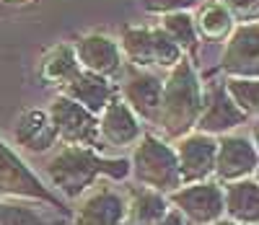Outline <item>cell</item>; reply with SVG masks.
Here are the masks:
<instances>
[{"mask_svg": "<svg viewBox=\"0 0 259 225\" xmlns=\"http://www.w3.org/2000/svg\"><path fill=\"white\" fill-rule=\"evenodd\" d=\"M221 70L228 78L259 75V24L256 21H246V24L233 26V31L226 36Z\"/></svg>", "mask_w": 259, "mask_h": 225, "instance_id": "10", "label": "cell"}, {"mask_svg": "<svg viewBox=\"0 0 259 225\" xmlns=\"http://www.w3.org/2000/svg\"><path fill=\"white\" fill-rule=\"evenodd\" d=\"M143 122L133 114L119 96H114L109 104L101 109L99 114V143L104 148H133L140 134H143Z\"/></svg>", "mask_w": 259, "mask_h": 225, "instance_id": "15", "label": "cell"}, {"mask_svg": "<svg viewBox=\"0 0 259 225\" xmlns=\"http://www.w3.org/2000/svg\"><path fill=\"white\" fill-rule=\"evenodd\" d=\"M156 225H187V222H184V217H182L174 207H171V210H168V212H166V215L156 222Z\"/></svg>", "mask_w": 259, "mask_h": 225, "instance_id": "27", "label": "cell"}, {"mask_svg": "<svg viewBox=\"0 0 259 225\" xmlns=\"http://www.w3.org/2000/svg\"><path fill=\"white\" fill-rule=\"evenodd\" d=\"M13 140L21 150L31 155H45L57 148V129L47 109H26L21 111L13 124Z\"/></svg>", "mask_w": 259, "mask_h": 225, "instance_id": "16", "label": "cell"}, {"mask_svg": "<svg viewBox=\"0 0 259 225\" xmlns=\"http://www.w3.org/2000/svg\"><path fill=\"white\" fill-rule=\"evenodd\" d=\"M78 57H75V50L73 44L62 41V44H55V47H50L45 52V57H41L39 62V75L45 83L50 85H62L65 80H70V75L78 70Z\"/></svg>", "mask_w": 259, "mask_h": 225, "instance_id": "20", "label": "cell"}, {"mask_svg": "<svg viewBox=\"0 0 259 225\" xmlns=\"http://www.w3.org/2000/svg\"><path fill=\"white\" fill-rule=\"evenodd\" d=\"M127 161H130V176L138 182V187L156 189L161 194H171L182 187L177 153L166 138L143 132L140 140L133 145V155Z\"/></svg>", "mask_w": 259, "mask_h": 225, "instance_id": "3", "label": "cell"}, {"mask_svg": "<svg viewBox=\"0 0 259 225\" xmlns=\"http://www.w3.org/2000/svg\"><path fill=\"white\" fill-rule=\"evenodd\" d=\"M246 119L249 117L228 99L223 83H210L207 88H202V111L194 124L197 132L221 138V134H231L236 127L246 124Z\"/></svg>", "mask_w": 259, "mask_h": 225, "instance_id": "14", "label": "cell"}, {"mask_svg": "<svg viewBox=\"0 0 259 225\" xmlns=\"http://www.w3.org/2000/svg\"><path fill=\"white\" fill-rule=\"evenodd\" d=\"M215 148H218V138L197 132V129L177 140L174 153H177L182 184H194V182H207V178H212Z\"/></svg>", "mask_w": 259, "mask_h": 225, "instance_id": "12", "label": "cell"}, {"mask_svg": "<svg viewBox=\"0 0 259 225\" xmlns=\"http://www.w3.org/2000/svg\"><path fill=\"white\" fill-rule=\"evenodd\" d=\"M50 117L57 129V140L65 145H80V148H94L99 150V117L91 114L89 109L70 101L68 96L57 94V99L50 104Z\"/></svg>", "mask_w": 259, "mask_h": 225, "instance_id": "7", "label": "cell"}, {"mask_svg": "<svg viewBox=\"0 0 259 225\" xmlns=\"http://www.w3.org/2000/svg\"><path fill=\"white\" fill-rule=\"evenodd\" d=\"M124 62L140 70H171L187 57L158 26H127L119 39Z\"/></svg>", "mask_w": 259, "mask_h": 225, "instance_id": "5", "label": "cell"}, {"mask_svg": "<svg viewBox=\"0 0 259 225\" xmlns=\"http://www.w3.org/2000/svg\"><path fill=\"white\" fill-rule=\"evenodd\" d=\"M259 166V153L254 140L244 134H221L218 148H215V182L218 184H231L241 182V178H254Z\"/></svg>", "mask_w": 259, "mask_h": 225, "instance_id": "8", "label": "cell"}, {"mask_svg": "<svg viewBox=\"0 0 259 225\" xmlns=\"http://www.w3.org/2000/svg\"><path fill=\"white\" fill-rule=\"evenodd\" d=\"M73 50L78 65L89 73H96L106 80H117L124 73V55L119 50V41L106 34H85L73 41Z\"/></svg>", "mask_w": 259, "mask_h": 225, "instance_id": "11", "label": "cell"}, {"mask_svg": "<svg viewBox=\"0 0 259 225\" xmlns=\"http://www.w3.org/2000/svg\"><path fill=\"white\" fill-rule=\"evenodd\" d=\"M143 8L148 13H158V16H166V13H179V11H189L200 3V0H140Z\"/></svg>", "mask_w": 259, "mask_h": 225, "instance_id": "26", "label": "cell"}, {"mask_svg": "<svg viewBox=\"0 0 259 225\" xmlns=\"http://www.w3.org/2000/svg\"><path fill=\"white\" fill-rule=\"evenodd\" d=\"M194 26H197V34L205 36V39H226L233 31L236 21L218 0H212V3H207L200 11V16L194 18Z\"/></svg>", "mask_w": 259, "mask_h": 225, "instance_id": "23", "label": "cell"}, {"mask_svg": "<svg viewBox=\"0 0 259 225\" xmlns=\"http://www.w3.org/2000/svg\"><path fill=\"white\" fill-rule=\"evenodd\" d=\"M202 88L205 85L200 83L197 67L192 65L189 57H182L163 78L156 124L168 140H179L194 132V124L202 111Z\"/></svg>", "mask_w": 259, "mask_h": 225, "instance_id": "2", "label": "cell"}, {"mask_svg": "<svg viewBox=\"0 0 259 225\" xmlns=\"http://www.w3.org/2000/svg\"><path fill=\"white\" fill-rule=\"evenodd\" d=\"M0 197L8 199H24L34 202V205H45L52 210H60L62 215H68L65 199L57 197L21 155L0 138Z\"/></svg>", "mask_w": 259, "mask_h": 225, "instance_id": "4", "label": "cell"}, {"mask_svg": "<svg viewBox=\"0 0 259 225\" xmlns=\"http://www.w3.org/2000/svg\"><path fill=\"white\" fill-rule=\"evenodd\" d=\"M60 94L68 96L70 101L80 104L83 109H89L91 114H101V109L109 104L117 94L112 88V80H106L96 73H89L83 70V67H78V70L70 75V80H65L60 85Z\"/></svg>", "mask_w": 259, "mask_h": 225, "instance_id": "17", "label": "cell"}, {"mask_svg": "<svg viewBox=\"0 0 259 225\" xmlns=\"http://www.w3.org/2000/svg\"><path fill=\"white\" fill-rule=\"evenodd\" d=\"M218 3L233 16V21H256V11H259V0H218Z\"/></svg>", "mask_w": 259, "mask_h": 225, "instance_id": "25", "label": "cell"}, {"mask_svg": "<svg viewBox=\"0 0 259 225\" xmlns=\"http://www.w3.org/2000/svg\"><path fill=\"white\" fill-rule=\"evenodd\" d=\"M163 94V78L153 70H140V67L124 65L122 73V101L133 109V114L143 124H156L158 106Z\"/></svg>", "mask_w": 259, "mask_h": 225, "instance_id": "9", "label": "cell"}, {"mask_svg": "<svg viewBox=\"0 0 259 225\" xmlns=\"http://www.w3.org/2000/svg\"><path fill=\"white\" fill-rule=\"evenodd\" d=\"M158 29L177 44V47L184 52V55H192L200 44V34H197V26H194V18L189 11H179V13H166L161 16V24Z\"/></svg>", "mask_w": 259, "mask_h": 225, "instance_id": "21", "label": "cell"}, {"mask_svg": "<svg viewBox=\"0 0 259 225\" xmlns=\"http://www.w3.org/2000/svg\"><path fill=\"white\" fill-rule=\"evenodd\" d=\"M130 176L127 158H106L94 148L62 145L45 163V184L62 199H78L96 187L99 178L124 182Z\"/></svg>", "mask_w": 259, "mask_h": 225, "instance_id": "1", "label": "cell"}, {"mask_svg": "<svg viewBox=\"0 0 259 225\" xmlns=\"http://www.w3.org/2000/svg\"><path fill=\"white\" fill-rule=\"evenodd\" d=\"M221 189H223V217L241 222V225H259L256 178H241V182L221 184Z\"/></svg>", "mask_w": 259, "mask_h": 225, "instance_id": "18", "label": "cell"}, {"mask_svg": "<svg viewBox=\"0 0 259 225\" xmlns=\"http://www.w3.org/2000/svg\"><path fill=\"white\" fill-rule=\"evenodd\" d=\"M166 197L168 205L184 217L187 225H210L223 217V189L215 178L182 184Z\"/></svg>", "mask_w": 259, "mask_h": 225, "instance_id": "6", "label": "cell"}, {"mask_svg": "<svg viewBox=\"0 0 259 225\" xmlns=\"http://www.w3.org/2000/svg\"><path fill=\"white\" fill-rule=\"evenodd\" d=\"M0 225H60V220L45 215V210L31 202L0 197Z\"/></svg>", "mask_w": 259, "mask_h": 225, "instance_id": "22", "label": "cell"}, {"mask_svg": "<svg viewBox=\"0 0 259 225\" xmlns=\"http://www.w3.org/2000/svg\"><path fill=\"white\" fill-rule=\"evenodd\" d=\"M11 3H18V0H11Z\"/></svg>", "mask_w": 259, "mask_h": 225, "instance_id": "29", "label": "cell"}, {"mask_svg": "<svg viewBox=\"0 0 259 225\" xmlns=\"http://www.w3.org/2000/svg\"><path fill=\"white\" fill-rule=\"evenodd\" d=\"M73 225H127V202L114 187H91L73 212Z\"/></svg>", "mask_w": 259, "mask_h": 225, "instance_id": "13", "label": "cell"}, {"mask_svg": "<svg viewBox=\"0 0 259 225\" xmlns=\"http://www.w3.org/2000/svg\"><path fill=\"white\" fill-rule=\"evenodd\" d=\"M124 202H127L130 225H156L171 210L168 197L148 187H133L124 194Z\"/></svg>", "mask_w": 259, "mask_h": 225, "instance_id": "19", "label": "cell"}, {"mask_svg": "<svg viewBox=\"0 0 259 225\" xmlns=\"http://www.w3.org/2000/svg\"><path fill=\"white\" fill-rule=\"evenodd\" d=\"M210 225H241V222H233V220H228V217H221V220H215V222H210Z\"/></svg>", "mask_w": 259, "mask_h": 225, "instance_id": "28", "label": "cell"}, {"mask_svg": "<svg viewBox=\"0 0 259 225\" xmlns=\"http://www.w3.org/2000/svg\"><path fill=\"white\" fill-rule=\"evenodd\" d=\"M223 88L228 99L239 106L246 117H254L259 109V78H226Z\"/></svg>", "mask_w": 259, "mask_h": 225, "instance_id": "24", "label": "cell"}]
</instances>
